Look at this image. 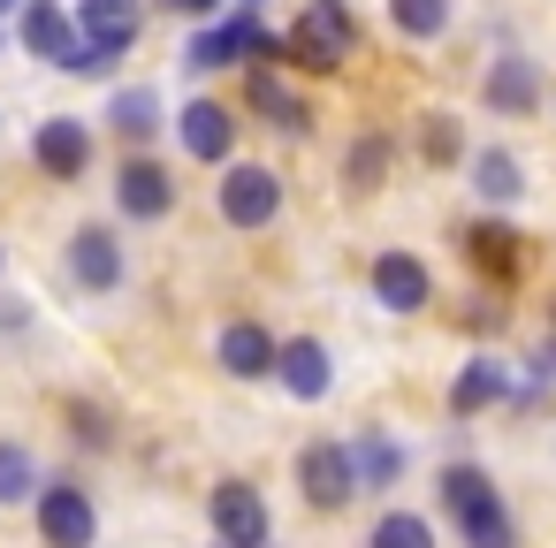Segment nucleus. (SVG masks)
Returning <instances> with one entry per match:
<instances>
[{"label": "nucleus", "mask_w": 556, "mask_h": 548, "mask_svg": "<svg viewBox=\"0 0 556 548\" xmlns=\"http://www.w3.org/2000/svg\"><path fill=\"white\" fill-rule=\"evenodd\" d=\"M442 502H450V518H457L465 548H518L510 510H503V495L488 487V472H480V464H450V472H442Z\"/></svg>", "instance_id": "obj_1"}, {"label": "nucleus", "mask_w": 556, "mask_h": 548, "mask_svg": "<svg viewBox=\"0 0 556 548\" xmlns=\"http://www.w3.org/2000/svg\"><path fill=\"white\" fill-rule=\"evenodd\" d=\"M351 47H358V24H351L343 0H313V9L298 16V31L282 39V54H290L298 69H313V77H328Z\"/></svg>", "instance_id": "obj_2"}, {"label": "nucleus", "mask_w": 556, "mask_h": 548, "mask_svg": "<svg viewBox=\"0 0 556 548\" xmlns=\"http://www.w3.org/2000/svg\"><path fill=\"white\" fill-rule=\"evenodd\" d=\"M39 533H47V548H92V533H100L92 495H85V487H70V480L39 487Z\"/></svg>", "instance_id": "obj_3"}, {"label": "nucleus", "mask_w": 556, "mask_h": 548, "mask_svg": "<svg viewBox=\"0 0 556 548\" xmlns=\"http://www.w3.org/2000/svg\"><path fill=\"white\" fill-rule=\"evenodd\" d=\"M237 54H267V62L282 54V47L260 31V16H252V9H244V16H229V24H214V31H199L184 62H191V69H229Z\"/></svg>", "instance_id": "obj_4"}, {"label": "nucleus", "mask_w": 556, "mask_h": 548, "mask_svg": "<svg viewBox=\"0 0 556 548\" xmlns=\"http://www.w3.org/2000/svg\"><path fill=\"white\" fill-rule=\"evenodd\" d=\"M282 214V183L267 168H229L222 176V221L229 229H267Z\"/></svg>", "instance_id": "obj_5"}, {"label": "nucleus", "mask_w": 556, "mask_h": 548, "mask_svg": "<svg viewBox=\"0 0 556 548\" xmlns=\"http://www.w3.org/2000/svg\"><path fill=\"white\" fill-rule=\"evenodd\" d=\"M31 161H39L54 183H77V176L92 168V130H85L77 115H54V123H39V138H31Z\"/></svg>", "instance_id": "obj_6"}, {"label": "nucleus", "mask_w": 556, "mask_h": 548, "mask_svg": "<svg viewBox=\"0 0 556 548\" xmlns=\"http://www.w3.org/2000/svg\"><path fill=\"white\" fill-rule=\"evenodd\" d=\"M298 480H305V502H320V510H336V502L358 495V472H351V449L343 442H305Z\"/></svg>", "instance_id": "obj_7"}, {"label": "nucleus", "mask_w": 556, "mask_h": 548, "mask_svg": "<svg viewBox=\"0 0 556 548\" xmlns=\"http://www.w3.org/2000/svg\"><path fill=\"white\" fill-rule=\"evenodd\" d=\"M214 533H222V548H267V502H260V487L222 480L214 487Z\"/></svg>", "instance_id": "obj_8"}, {"label": "nucleus", "mask_w": 556, "mask_h": 548, "mask_svg": "<svg viewBox=\"0 0 556 548\" xmlns=\"http://www.w3.org/2000/svg\"><path fill=\"white\" fill-rule=\"evenodd\" d=\"M138 0H77V39L85 47H100V54H123L130 39H138Z\"/></svg>", "instance_id": "obj_9"}, {"label": "nucleus", "mask_w": 556, "mask_h": 548, "mask_svg": "<svg viewBox=\"0 0 556 548\" xmlns=\"http://www.w3.org/2000/svg\"><path fill=\"white\" fill-rule=\"evenodd\" d=\"M275 373H282V388H290L298 404H320V396H328V381H336V366H328V351H320L313 335L275 343Z\"/></svg>", "instance_id": "obj_10"}, {"label": "nucleus", "mask_w": 556, "mask_h": 548, "mask_svg": "<svg viewBox=\"0 0 556 548\" xmlns=\"http://www.w3.org/2000/svg\"><path fill=\"white\" fill-rule=\"evenodd\" d=\"M115 199H123V214H130V221H161V214L176 206V183H168V168H161V161H130V168L115 176Z\"/></svg>", "instance_id": "obj_11"}, {"label": "nucleus", "mask_w": 556, "mask_h": 548, "mask_svg": "<svg viewBox=\"0 0 556 548\" xmlns=\"http://www.w3.org/2000/svg\"><path fill=\"white\" fill-rule=\"evenodd\" d=\"M70 275H77L85 290H115V282H123V244H115V229H77V237H70Z\"/></svg>", "instance_id": "obj_12"}, {"label": "nucleus", "mask_w": 556, "mask_h": 548, "mask_svg": "<svg viewBox=\"0 0 556 548\" xmlns=\"http://www.w3.org/2000/svg\"><path fill=\"white\" fill-rule=\"evenodd\" d=\"M24 47L39 54V62H70V47H77V24H70V9L62 0H24Z\"/></svg>", "instance_id": "obj_13"}, {"label": "nucleus", "mask_w": 556, "mask_h": 548, "mask_svg": "<svg viewBox=\"0 0 556 548\" xmlns=\"http://www.w3.org/2000/svg\"><path fill=\"white\" fill-rule=\"evenodd\" d=\"M176 130H184V153H191V161H229V145H237V123H229V107H214V100H191Z\"/></svg>", "instance_id": "obj_14"}, {"label": "nucleus", "mask_w": 556, "mask_h": 548, "mask_svg": "<svg viewBox=\"0 0 556 548\" xmlns=\"http://www.w3.org/2000/svg\"><path fill=\"white\" fill-rule=\"evenodd\" d=\"M374 297H381L389 313H419V305H427V267H419L412 252H381V259H374Z\"/></svg>", "instance_id": "obj_15"}, {"label": "nucleus", "mask_w": 556, "mask_h": 548, "mask_svg": "<svg viewBox=\"0 0 556 548\" xmlns=\"http://www.w3.org/2000/svg\"><path fill=\"white\" fill-rule=\"evenodd\" d=\"M222 366H229L237 381L275 373V335H267L260 320H229V328H222Z\"/></svg>", "instance_id": "obj_16"}, {"label": "nucleus", "mask_w": 556, "mask_h": 548, "mask_svg": "<svg viewBox=\"0 0 556 548\" xmlns=\"http://www.w3.org/2000/svg\"><path fill=\"white\" fill-rule=\"evenodd\" d=\"M541 100V77H533V62H495L488 69V107H503V115H526Z\"/></svg>", "instance_id": "obj_17"}, {"label": "nucleus", "mask_w": 556, "mask_h": 548, "mask_svg": "<svg viewBox=\"0 0 556 548\" xmlns=\"http://www.w3.org/2000/svg\"><path fill=\"white\" fill-rule=\"evenodd\" d=\"M510 396V366H465L457 388H450V411H488Z\"/></svg>", "instance_id": "obj_18"}, {"label": "nucleus", "mask_w": 556, "mask_h": 548, "mask_svg": "<svg viewBox=\"0 0 556 548\" xmlns=\"http://www.w3.org/2000/svg\"><path fill=\"white\" fill-rule=\"evenodd\" d=\"M351 472H358V487H389L404 472V449L389 434H366V442H351Z\"/></svg>", "instance_id": "obj_19"}, {"label": "nucleus", "mask_w": 556, "mask_h": 548, "mask_svg": "<svg viewBox=\"0 0 556 548\" xmlns=\"http://www.w3.org/2000/svg\"><path fill=\"white\" fill-rule=\"evenodd\" d=\"M108 123H115L123 138H153V130H161V100H153L146 85H130V92H115V107H108Z\"/></svg>", "instance_id": "obj_20"}, {"label": "nucleus", "mask_w": 556, "mask_h": 548, "mask_svg": "<svg viewBox=\"0 0 556 548\" xmlns=\"http://www.w3.org/2000/svg\"><path fill=\"white\" fill-rule=\"evenodd\" d=\"M24 495H39V464L24 442H0V502H24Z\"/></svg>", "instance_id": "obj_21"}, {"label": "nucleus", "mask_w": 556, "mask_h": 548, "mask_svg": "<svg viewBox=\"0 0 556 548\" xmlns=\"http://www.w3.org/2000/svg\"><path fill=\"white\" fill-rule=\"evenodd\" d=\"M389 16H396V31L434 39V31H450V0H389Z\"/></svg>", "instance_id": "obj_22"}, {"label": "nucleus", "mask_w": 556, "mask_h": 548, "mask_svg": "<svg viewBox=\"0 0 556 548\" xmlns=\"http://www.w3.org/2000/svg\"><path fill=\"white\" fill-rule=\"evenodd\" d=\"M252 107H260V115H275L282 130H305V123H313V115H305V100H290V92H282V85H275L267 69L252 77Z\"/></svg>", "instance_id": "obj_23"}, {"label": "nucleus", "mask_w": 556, "mask_h": 548, "mask_svg": "<svg viewBox=\"0 0 556 548\" xmlns=\"http://www.w3.org/2000/svg\"><path fill=\"white\" fill-rule=\"evenodd\" d=\"M374 548H434V533H427V518H412V510H381Z\"/></svg>", "instance_id": "obj_24"}, {"label": "nucleus", "mask_w": 556, "mask_h": 548, "mask_svg": "<svg viewBox=\"0 0 556 548\" xmlns=\"http://www.w3.org/2000/svg\"><path fill=\"white\" fill-rule=\"evenodd\" d=\"M480 199H518V161L510 153H480Z\"/></svg>", "instance_id": "obj_25"}, {"label": "nucleus", "mask_w": 556, "mask_h": 548, "mask_svg": "<svg viewBox=\"0 0 556 548\" xmlns=\"http://www.w3.org/2000/svg\"><path fill=\"white\" fill-rule=\"evenodd\" d=\"M472 259H480L488 275H510V267H518V252H510L503 229H472Z\"/></svg>", "instance_id": "obj_26"}, {"label": "nucleus", "mask_w": 556, "mask_h": 548, "mask_svg": "<svg viewBox=\"0 0 556 548\" xmlns=\"http://www.w3.org/2000/svg\"><path fill=\"white\" fill-rule=\"evenodd\" d=\"M381 161H389V138H366V145H358V153H351V183H358V191H366V183H374V176H381Z\"/></svg>", "instance_id": "obj_27"}, {"label": "nucleus", "mask_w": 556, "mask_h": 548, "mask_svg": "<svg viewBox=\"0 0 556 548\" xmlns=\"http://www.w3.org/2000/svg\"><path fill=\"white\" fill-rule=\"evenodd\" d=\"M62 69H70V77H108V69H115V54H100V47H85V39H77Z\"/></svg>", "instance_id": "obj_28"}, {"label": "nucleus", "mask_w": 556, "mask_h": 548, "mask_svg": "<svg viewBox=\"0 0 556 548\" xmlns=\"http://www.w3.org/2000/svg\"><path fill=\"white\" fill-rule=\"evenodd\" d=\"M457 153H465L457 123H442V115H434V123H427V161H457Z\"/></svg>", "instance_id": "obj_29"}, {"label": "nucleus", "mask_w": 556, "mask_h": 548, "mask_svg": "<svg viewBox=\"0 0 556 548\" xmlns=\"http://www.w3.org/2000/svg\"><path fill=\"white\" fill-rule=\"evenodd\" d=\"M168 9H214V0H168Z\"/></svg>", "instance_id": "obj_30"}, {"label": "nucleus", "mask_w": 556, "mask_h": 548, "mask_svg": "<svg viewBox=\"0 0 556 548\" xmlns=\"http://www.w3.org/2000/svg\"><path fill=\"white\" fill-rule=\"evenodd\" d=\"M0 9H16V0H0Z\"/></svg>", "instance_id": "obj_31"}]
</instances>
